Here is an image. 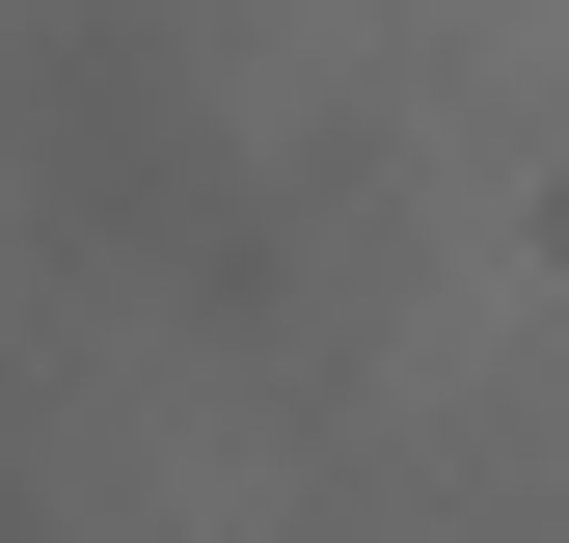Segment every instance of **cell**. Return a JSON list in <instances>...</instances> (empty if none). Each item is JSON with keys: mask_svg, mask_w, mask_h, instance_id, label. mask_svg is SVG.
<instances>
[]
</instances>
